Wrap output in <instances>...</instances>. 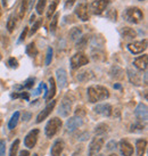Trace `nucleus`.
<instances>
[{
	"label": "nucleus",
	"mask_w": 148,
	"mask_h": 156,
	"mask_svg": "<svg viewBox=\"0 0 148 156\" xmlns=\"http://www.w3.org/2000/svg\"><path fill=\"white\" fill-rule=\"evenodd\" d=\"M0 16H1V6H0Z\"/></svg>",
	"instance_id": "55"
},
{
	"label": "nucleus",
	"mask_w": 148,
	"mask_h": 156,
	"mask_svg": "<svg viewBox=\"0 0 148 156\" xmlns=\"http://www.w3.org/2000/svg\"><path fill=\"white\" fill-rule=\"evenodd\" d=\"M108 131V126L105 123H100L95 128V133L96 134H104Z\"/></svg>",
	"instance_id": "31"
},
{
	"label": "nucleus",
	"mask_w": 148,
	"mask_h": 156,
	"mask_svg": "<svg viewBox=\"0 0 148 156\" xmlns=\"http://www.w3.org/2000/svg\"><path fill=\"white\" fill-rule=\"evenodd\" d=\"M55 106H56V100H50V101L48 103V105L44 108V111L40 112V114L37 116V121L35 122H37V123H40V122L44 121V119H47V117L49 116V114L54 111Z\"/></svg>",
	"instance_id": "9"
},
{
	"label": "nucleus",
	"mask_w": 148,
	"mask_h": 156,
	"mask_svg": "<svg viewBox=\"0 0 148 156\" xmlns=\"http://www.w3.org/2000/svg\"><path fill=\"white\" fill-rule=\"evenodd\" d=\"M133 65L139 71H146L148 65V56L147 55H143L140 57H137L133 61Z\"/></svg>",
	"instance_id": "18"
},
{
	"label": "nucleus",
	"mask_w": 148,
	"mask_h": 156,
	"mask_svg": "<svg viewBox=\"0 0 148 156\" xmlns=\"http://www.w3.org/2000/svg\"><path fill=\"white\" fill-rule=\"evenodd\" d=\"M118 147H120V152L123 156H132L133 154V146L126 140H121Z\"/></svg>",
	"instance_id": "17"
},
{
	"label": "nucleus",
	"mask_w": 148,
	"mask_h": 156,
	"mask_svg": "<svg viewBox=\"0 0 148 156\" xmlns=\"http://www.w3.org/2000/svg\"><path fill=\"white\" fill-rule=\"evenodd\" d=\"M62 126H63V122H62L61 119L54 117L51 120H49V122L47 123V126L44 128V133L48 138H51L59 131Z\"/></svg>",
	"instance_id": "3"
},
{
	"label": "nucleus",
	"mask_w": 148,
	"mask_h": 156,
	"mask_svg": "<svg viewBox=\"0 0 148 156\" xmlns=\"http://www.w3.org/2000/svg\"><path fill=\"white\" fill-rule=\"evenodd\" d=\"M82 37V30L80 29V27H73L70 32V38L72 41H75V40H78L79 38H81Z\"/></svg>",
	"instance_id": "29"
},
{
	"label": "nucleus",
	"mask_w": 148,
	"mask_h": 156,
	"mask_svg": "<svg viewBox=\"0 0 148 156\" xmlns=\"http://www.w3.org/2000/svg\"><path fill=\"white\" fill-rule=\"evenodd\" d=\"M25 52L27 56L30 57H34L37 56V54H38V49L35 47V44L34 42H31V44H27V47L25 49Z\"/></svg>",
	"instance_id": "28"
},
{
	"label": "nucleus",
	"mask_w": 148,
	"mask_h": 156,
	"mask_svg": "<svg viewBox=\"0 0 148 156\" xmlns=\"http://www.w3.org/2000/svg\"><path fill=\"white\" fill-rule=\"evenodd\" d=\"M120 33H121L123 39L125 40L135 39L136 37H137V32L133 29H131V27H122L120 30Z\"/></svg>",
	"instance_id": "21"
},
{
	"label": "nucleus",
	"mask_w": 148,
	"mask_h": 156,
	"mask_svg": "<svg viewBox=\"0 0 148 156\" xmlns=\"http://www.w3.org/2000/svg\"><path fill=\"white\" fill-rule=\"evenodd\" d=\"M30 117H31L30 113H25V114L23 115V120H24V121H29V119H30Z\"/></svg>",
	"instance_id": "48"
},
{
	"label": "nucleus",
	"mask_w": 148,
	"mask_h": 156,
	"mask_svg": "<svg viewBox=\"0 0 148 156\" xmlns=\"http://www.w3.org/2000/svg\"><path fill=\"white\" fill-rule=\"evenodd\" d=\"M56 79L59 89H64L67 84V73L64 69H58L56 71Z\"/></svg>",
	"instance_id": "15"
},
{
	"label": "nucleus",
	"mask_w": 148,
	"mask_h": 156,
	"mask_svg": "<svg viewBox=\"0 0 148 156\" xmlns=\"http://www.w3.org/2000/svg\"><path fill=\"white\" fill-rule=\"evenodd\" d=\"M56 95V83H55V80L52 78H49V90H48V95L46 97L47 100H51Z\"/></svg>",
	"instance_id": "24"
},
{
	"label": "nucleus",
	"mask_w": 148,
	"mask_h": 156,
	"mask_svg": "<svg viewBox=\"0 0 148 156\" xmlns=\"http://www.w3.org/2000/svg\"><path fill=\"white\" fill-rule=\"evenodd\" d=\"M27 8H29V0H22V2L19 5V8H18V17L19 18L24 17Z\"/></svg>",
	"instance_id": "27"
},
{
	"label": "nucleus",
	"mask_w": 148,
	"mask_h": 156,
	"mask_svg": "<svg viewBox=\"0 0 148 156\" xmlns=\"http://www.w3.org/2000/svg\"><path fill=\"white\" fill-rule=\"evenodd\" d=\"M6 154V141L1 140L0 141V156H5Z\"/></svg>",
	"instance_id": "43"
},
{
	"label": "nucleus",
	"mask_w": 148,
	"mask_h": 156,
	"mask_svg": "<svg viewBox=\"0 0 148 156\" xmlns=\"http://www.w3.org/2000/svg\"><path fill=\"white\" fill-rule=\"evenodd\" d=\"M8 65H9V67H12V69H17L18 67L17 59H15L14 57H10L8 59Z\"/></svg>",
	"instance_id": "42"
},
{
	"label": "nucleus",
	"mask_w": 148,
	"mask_h": 156,
	"mask_svg": "<svg viewBox=\"0 0 148 156\" xmlns=\"http://www.w3.org/2000/svg\"><path fill=\"white\" fill-rule=\"evenodd\" d=\"M64 151V143L62 140H56L52 145L50 149V155L51 156H61L62 153Z\"/></svg>",
	"instance_id": "19"
},
{
	"label": "nucleus",
	"mask_w": 148,
	"mask_h": 156,
	"mask_svg": "<svg viewBox=\"0 0 148 156\" xmlns=\"http://www.w3.org/2000/svg\"><path fill=\"white\" fill-rule=\"evenodd\" d=\"M34 78H30L27 79L25 82H24V84H23V89L25 88V89H31V88L34 86Z\"/></svg>",
	"instance_id": "39"
},
{
	"label": "nucleus",
	"mask_w": 148,
	"mask_h": 156,
	"mask_svg": "<svg viewBox=\"0 0 148 156\" xmlns=\"http://www.w3.org/2000/svg\"><path fill=\"white\" fill-rule=\"evenodd\" d=\"M75 14H76V16H78L81 21H83V22L89 21L90 15H89V10H88V5L86 4V2L78 5L76 8H75Z\"/></svg>",
	"instance_id": "10"
},
{
	"label": "nucleus",
	"mask_w": 148,
	"mask_h": 156,
	"mask_svg": "<svg viewBox=\"0 0 148 156\" xmlns=\"http://www.w3.org/2000/svg\"><path fill=\"white\" fill-rule=\"evenodd\" d=\"M144 82H145V84H147V74H145V76H144Z\"/></svg>",
	"instance_id": "52"
},
{
	"label": "nucleus",
	"mask_w": 148,
	"mask_h": 156,
	"mask_svg": "<svg viewBox=\"0 0 148 156\" xmlns=\"http://www.w3.org/2000/svg\"><path fill=\"white\" fill-rule=\"evenodd\" d=\"M18 120H19V112H15L13 115H12L10 120H9V122H8V129H10V130L15 129V126H17V123H18Z\"/></svg>",
	"instance_id": "26"
},
{
	"label": "nucleus",
	"mask_w": 148,
	"mask_h": 156,
	"mask_svg": "<svg viewBox=\"0 0 148 156\" xmlns=\"http://www.w3.org/2000/svg\"><path fill=\"white\" fill-rule=\"evenodd\" d=\"M114 88L115 89H121V86L120 84H114Z\"/></svg>",
	"instance_id": "53"
},
{
	"label": "nucleus",
	"mask_w": 148,
	"mask_h": 156,
	"mask_svg": "<svg viewBox=\"0 0 148 156\" xmlns=\"http://www.w3.org/2000/svg\"><path fill=\"white\" fill-rule=\"evenodd\" d=\"M93 111H95L97 114L104 115V116H109V115H112L113 107H112V105H109V104H98L97 106H95Z\"/></svg>",
	"instance_id": "16"
},
{
	"label": "nucleus",
	"mask_w": 148,
	"mask_h": 156,
	"mask_svg": "<svg viewBox=\"0 0 148 156\" xmlns=\"http://www.w3.org/2000/svg\"><path fill=\"white\" fill-rule=\"evenodd\" d=\"M8 1H9V0H2V4H4L5 7L7 6V4H8Z\"/></svg>",
	"instance_id": "50"
},
{
	"label": "nucleus",
	"mask_w": 148,
	"mask_h": 156,
	"mask_svg": "<svg viewBox=\"0 0 148 156\" xmlns=\"http://www.w3.org/2000/svg\"><path fill=\"white\" fill-rule=\"evenodd\" d=\"M140 1H144V0H140Z\"/></svg>",
	"instance_id": "57"
},
{
	"label": "nucleus",
	"mask_w": 148,
	"mask_h": 156,
	"mask_svg": "<svg viewBox=\"0 0 148 156\" xmlns=\"http://www.w3.org/2000/svg\"><path fill=\"white\" fill-rule=\"evenodd\" d=\"M34 18H35V16H34V15H32V16H31L30 22H31V23H33V22H34Z\"/></svg>",
	"instance_id": "51"
},
{
	"label": "nucleus",
	"mask_w": 148,
	"mask_h": 156,
	"mask_svg": "<svg viewBox=\"0 0 148 156\" xmlns=\"http://www.w3.org/2000/svg\"><path fill=\"white\" fill-rule=\"evenodd\" d=\"M12 98H25L26 100L29 99V94L27 92H19V94H12Z\"/></svg>",
	"instance_id": "41"
},
{
	"label": "nucleus",
	"mask_w": 148,
	"mask_h": 156,
	"mask_svg": "<svg viewBox=\"0 0 148 156\" xmlns=\"http://www.w3.org/2000/svg\"><path fill=\"white\" fill-rule=\"evenodd\" d=\"M107 17L111 21H113V22H116V20H118V12L115 9H111V10L107 12Z\"/></svg>",
	"instance_id": "36"
},
{
	"label": "nucleus",
	"mask_w": 148,
	"mask_h": 156,
	"mask_svg": "<svg viewBox=\"0 0 148 156\" xmlns=\"http://www.w3.org/2000/svg\"><path fill=\"white\" fill-rule=\"evenodd\" d=\"M52 54H54V51H52V48L49 47L48 49H47V54H46V65H49V64L51 63Z\"/></svg>",
	"instance_id": "38"
},
{
	"label": "nucleus",
	"mask_w": 148,
	"mask_h": 156,
	"mask_svg": "<svg viewBox=\"0 0 148 156\" xmlns=\"http://www.w3.org/2000/svg\"><path fill=\"white\" fill-rule=\"evenodd\" d=\"M126 74H128L129 81L132 84H135V86H140L141 84V75H140V73L138 71L129 67V69H126Z\"/></svg>",
	"instance_id": "14"
},
{
	"label": "nucleus",
	"mask_w": 148,
	"mask_h": 156,
	"mask_svg": "<svg viewBox=\"0 0 148 156\" xmlns=\"http://www.w3.org/2000/svg\"><path fill=\"white\" fill-rule=\"evenodd\" d=\"M33 156H38V154H34V155H33Z\"/></svg>",
	"instance_id": "56"
},
{
	"label": "nucleus",
	"mask_w": 148,
	"mask_h": 156,
	"mask_svg": "<svg viewBox=\"0 0 148 156\" xmlns=\"http://www.w3.org/2000/svg\"><path fill=\"white\" fill-rule=\"evenodd\" d=\"M104 139L103 138H95L89 145L88 156H96L100 152V149L104 146Z\"/></svg>",
	"instance_id": "7"
},
{
	"label": "nucleus",
	"mask_w": 148,
	"mask_h": 156,
	"mask_svg": "<svg viewBox=\"0 0 148 156\" xmlns=\"http://www.w3.org/2000/svg\"><path fill=\"white\" fill-rule=\"evenodd\" d=\"M42 24V18L41 20H39V21H37V22L32 25V27H31V30H30V34L32 35V34H34L37 31L39 30V27H40V25Z\"/></svg>",
	"instance_id": "37"
},
{
	"label": "nucleus",
	"mask_w": 148,
	"mask_h": 156,
	"mask_svg": "<svg viewBox=\"0 0 148 156\" xmlns=\"http://www.w3.org/2000/svg\"><path fill=\"white\" fill-rule=\"evenodd\" d=\"M147 49V40H141V41H136L132 44H128V50L133 54V55H138L141 54L143 51H145Z\"/></svg>",
	"instance_id": "6"
},
{
	"label": "nucleus",
	"mask_w": 148,
	"mask_h": 156,
	"mask_svg": "<svg viewBox=\"0 0 148 156\" xmlns=\"http://www.w3.org/2000/svg\"><path fill=\"white\" fill-rule=\"evenodd\" d=\"M58 2H59V0H54V1H51V4L49 5L48 10H47V17L48 18H50L51 17V15L55 14L57 6H58Z\"/></svg>",
	"instance_id": "30"
},
{
	"label": "nucleus",
	"mask_w": 148,
	"mask_h": 156,
	"mask_svg": "<svg viewBox=\"0 0 148 156\" xmlns=\"http://www.w3.org/2000/svg\"><path fill=\"white\" fill-rule=\"evenodd\" d=\"M109 156H118L116 154H112V155H109Z\"/></svg>",
	"instance_id": "54"
},
{
	"label": "nucleus",
	"mask_w": 148,
	"mask_h": 156,
	"mask_svg": "<svg viewBox=\"0 0 148 156\" xmlns=\"http://www.w3.org/2000/svg\"><path fill=\"white\" fill-rule=\"evenodd\" d=\"M46 5H47V0H38V4H37V7H35L37 14L42 15L44 8H46Z\"/></svg>",
	"instance_id": "32"
},
{
	"label": "nucleus",
	"mask_w": 148,
	"mask_h": 156,
	"mask_svg": "<svg viewBox=\"0 0 148 156\" xmlns=\"http://www.w3.org/2000/svg\"><path fill=\"white\" fill-rule=\"evenodd\" d=\"M82 120H81V117L79 116H73V117H70L67 122H66V130L67 132H73L75 131L76 129H79L80 126H82Z\"/></svg>",
	"instance_id": "13"
},
{
	"label": "nucleus",
	"mask_w": 148,
	"mask_h": 156,
	"mask_svg": "<svg viewBox=\"0 0 148 156\" xmlns=\"http://www.w3.org/2000/svg\"><path fill=\"white\" fill-rule=\"evenodd\" d=\"M89 63V58L86 54L79 51L76 54H74L72 58H71V67L73 69H76L79 67H82V66L87 65Z\"/></svg>",
	"instance_id": "4"
},
{
	"label": "nucleus",
	"mask_w": 148,
	"mask_h": 156,
	"mask_svg": "<svg viewBox=\"0 0 148 156\" xmlns=\"http://www.w3.org/2000/svg\"><path fill=\"white\" fill-rule=\"evenodd\" d=\"M92 78H93V74H92V72L91 71H89V69L81 71V72H79V74L76 75V79H78L80 82H87V81H90Z\"/></svg>",
	"instance_id": "22"
},
{
	"label": "nucleus",
	"mask_w": 148,
	"mask_h": 156,
	"mask_svg": "<svg viewBox=\"0 0 148 156\" xmlns=\"http://www.w3.org/2000/svg\"><path fill=\"white\" fill-rule=\"evenodd\" d=\"M27 31H29V27H24L22 34H21L19 39H18V42H23V41L25 40V37H26V34H27Z\"/></svg>",
	"instance_id": "44"
},
{
	"label": "nucleus",
	"mask_w": 148,
	"mask_h": 156,
	"mask_svg": "<svg viewBox=\"0 0 148 156\" xmlns=\"http://www.w3.org/2000/svg\"><path fill=\"white\" fill-rule=\"evenodd\" d=\"M108 5L109 0H95L90 5L91 13L95 14V15H101L106 10V8L108 7Z\"/></svg>",
	"instance_id": "5"
},
{
	"label": "nucleus",
	"mask_w": 148,
	"mask_h": 156,
	"mask_svg": "<svg viewBox=\"0 0 148 156\" xmlns=\"http://www.w3.org/2000/svg\"><path fill=\"white\" fill-rule=\"evenodd\" d=\"M39 129H33L31 130L29 133L26 134L25 139H24V144L27 148H33L35 144L38 141V137H39Z\"/></svg>",
	"instance_id": "8"
},
{
	"label": "nucleus",
	"mask_w": 148,
	"mask_h": 156,
	"mask_svg": "<svg viewBox=\"0 0 148 156\" xmlns=\"http://www.w3.org/2000/svg\"><path fill=\"white\" fill-rule=\"evenodd\" d=\"M29 155H30L29 151H22V152L19 153V156H29Z\"/></svg>",
	"instance_id": "49"
},
{
	"label": "nucleus",
	"mask_w": 148,
	"mask_h": 156,
	"mask_svg": "<svg viewBox=\"0 0 148 156\" xmlns=\"http://www.w3.org/2000/svg\"><path fill=\"white\" fill-rule=\"evenodd\" d=\"M144 130V126L141 124V122H137V123H135L133 126H131V131L132 132H137V131H143Z\"/></svg>",
	"instance_id": "40"
},
{
	"label": "nucleus",
	"mask_w": 148,
	"mask_h": 156,
	"mask_svg": "<svg viewBox=\"0 0 148 156\" xmlns=\"http://www.w3.org/2000/svg\"><path fill=\"white\" fill-rule=\"evenodd\" d=\"M123 17L129 23L138 24L144 20V14L141 12V9L138 8V7H129L124 10Z\"/></svg>",
	"instance_id": "2"
},
{
	"label": "nucleus",
	"mask_w": 148,
	"mask_h": 156,
	"mask_svg": "<svg viewBox=\"0 0 148 156\" xmlns=\"http://www.w3.org/2000/svg\"><path fill=\"white\" fill-rule=\"evenodd\" d=\"M78 0H66V2H65V8L66 9H69V8H71L72 6H73L75 2H76Z\"/></svg>",
	"instance_id": "45"
},
{
	"label": "nucleus",
	"mask_w": 148,
	"mask_h": 156,
	"mask_svg": "<svg viewBox=\"0 0 148 156\" xmlns=\"http://www.w3.org/2000/svg\"><path fill=\"white\" fill-rule=\"evenodd\" d=\"M115 146H116V143L114 141V140H112V141H109L108 144H107V151H112V149H114L115 148Z\"/></svg>",
	"instance_id": "46"
},
{
	"label": "nucleus",
	"mask_w": 148,
	"mask_h": 156,
	"mask_svg": "<svg viewBox=\"0 0 148 156\" xmlns=\"http://www.w3.org/2000/svg\"><path fill=\"white\" fill-rule=\"evenodd\" d=\"M71 111H72V101L71 99H69V97H65L58 108V114L63 117H66L70 115Z\"/></svg>",
	"instance_id": "11"
},
{
	"label": "nucleus",
	"mask_w": 148,
	"mask_h": 156,
	"mask_svg": "<svg viewBox=\"0 0 148 156\" xmlns=\"http://www.w3.org/2000/svg\"><path fill=\"white\" fill-rule=\"evenodd\" d=\"M87 44H88V37L83 35V37H81V38H79L78 39L76 48H78V49H83V48L87 47Z\"/></svg>",
	"instance_id": "35"
},
{
	"label": "nucleus",
	"mask_w": 148,
	"mask_h": 156,
	"mask_svg": "<svg viewBox=\"0 0 148 156\" xmlns=\"http://www.w3.org/2000/svg\"><path fill=\"white\" fill-rule=\"evenodd\" d=\"M58 17H59V14H55L54 17L51 18V22H50V25H49V29H50V32L54 33L57 29V24H58Z\"/></svg>",
	"instance_id": "33"
},
{
	"label": "nucleus",
	"mask_w": 148,
	"mask_h": 156,
	"mask_svg": "<svg viewBox=\"0 0 148 156\" xmlns=\"http://www.w3.org/2000/svg\"><path fill=\"white\" fill-rule=\"evenodd\" d=\"M16 23H17V20H16V16L15 14H12L8 17V21H7V30H8L9 33H12L16 26Z\"/></svg>",
	"instance_id": "25"
},
{
	"label": "nucleus",
	"mask_w": 148,
	"mask_h": 156,
	"mask_svg": "<svg viewBox=\"0 0 148 156\" xmlns=\"http://www.w3.org/2000/svg\"><path fill=\"white\" fill-rule=\"evenodd\" d=\"M136 147H137V156H143L146 152V147H147V141L145 139H139L136 143Z\"/></svg>",
	"instance_id": "23"
},
{
	"label": "nucleus",
	"mask_w": 148,
	"mask_h": 156,
	"mask_svg": "<svg viewBox=\"0 0 148 156\" xmlns=\"http://www.w3.org/2000/svg\"><path fill=\"white\" fill-rule=\"evenodd\" d=\"M135 114H136V117L138 119V121H139V122H143V121L147 122L148 109H147V106H146V104H143V103L138 104V106L136 107Z\"/></svg>",
	"instance_id": "12"
},
{
	"label": "nucleus",
	"mask_w": 148,
	"mask_h": 156,
	"mask_svg": "<svg viewBox=\"0 0 148 156\" xmlns=\"http://www.w3.org/2000/svg\"><path fill=\"white\" fill-rule=\"evenodd\" d=\"M88 99L90 103H97L100 100L109 98V91L106 87L103 86H91L88 88Z\"/></svg>",
	"instance_id": "1"
},
{
	"label": "nucleus",
	"mask_w": 148,
	"mask_h": 156,
	"mask_svg": "<svg viewBox=\"0 0 148 156\" xmlns=\"http://www.w3.org/2000/svg\"><path fill=\"white\" fill-rule=\"evenodd\" d=\"M18 147H19V140H15L12 146H10V151H9V156H16L18 152Z\"/></svg>",
	"instance_id": "34"
},
{
	"label": "nucleus",
	"mask_w": 148,
	"mask_h": 156,
	"mask_svg": "<svg viewBox=\"0 0 148 156\" xmlns=\"http://www.w3.org/2000/svg\"><path fill=\"white\" fill-rule=\"evenodd\" d=\"M75 114H76V115H79V117H80V114H81V115H86V112L83 111V107H78V108H76V112H75Z\"/></svg>",
	"instance_id": "47"
},
{
	"label": "nucleus",
	"mask_w": 148,
	"mask_h": 156,
	"mask_svg": "<svg viewBox=\"0 0 148 156\" xmlns=\"http://www.w3.org/2000/svg\"><path fill=\"white\" fill-rule=\"evenodd\" d=\"M109 75L115 80H122L124 78V71L120 66H112V69H109Z\"/></svg>",
	"instance_id": "20"
}]
</instances>
